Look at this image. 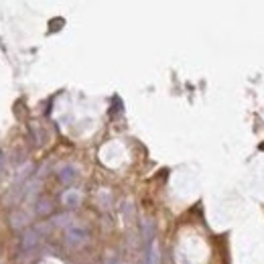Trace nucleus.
Wrapping results in <instances>:
<instances>
[{
    "label": "nucleus",
    "instance_id": "nucleus-2",
    "mask_svg": "<svg viewBox=\"0 0 264 264\" xmlns=\"http://www.w3.org/2000/svg\"><path fill=\"white\" fill-rule=\"evenodd\" d=\"M77 179V173H75V169L73 167H63L61 171H59V181L61 183H65V185H69V183H73Z\"/></svg>",
    "mask_w": 264,
    "mask_h": 264
},
{
    "label": "nucleus",
    "instance_id": "nucleus-1",
    "mask_svg": "<svg viewBox=\"0 0 264 264\" xmlns=\"http://www.w3.org/2000/svg\"><path fill=\"white\" fill-rule=\"evenodd\" d=\"M87 238H90V232L81 226H71L67 232H65V240H67L69 246H81L87 242Z\"/></svg>",
    "mask_w": 264,
    "mask_h": 264
},
{
    "label": "nucleus",
    "instance_id": "nucleus-4",
    "mask_svg": "<svg viewBox=\"0 0 264 264\" xmlns=\"http://www.w3.org/2000/svg\"><path fill=\"white\" fill-rule=\"evenodd\" d=\"M63 203L69 205V207H75L79 203V193L77 191H67V193L63 195Z\"/></svg>",
    "mask_w": 264,
    "mask_h": 264
},
{
    "label": "nucleus",
    "instance_id": "nucleus-3",
    "mask_svg": "<svg viewBox=\"0 0 264 264\" xmlns=\"http://www.w3.org/2000/svg\"><path fill=\"white\" fill-rule=\"evenodd\" d=\"M39 242V236H37V232H27L25 236H23V250H31L35 244Z\"/></svg>",
    "mask_w": 264,
    "mask_h": 264
}]
</instances>
